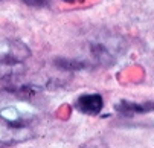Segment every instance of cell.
Returning a JSON list of instances; mask_svg holds the SVG:
<instances>
[{
    "label": "cell",
    "mask_w": 154,
    "mask_h": 148,
    "mask_svg": "<svg viewBox=\"0 0 154 148\" xmlns=\"http://www.w3.org/2000/svg\"><path fill=\"white\" fill-rule=\"evenodd\" d=\"M79 148H108V146L102 137H93L90 140H87L85 143H82Z\"/></svg>",
    "instance_id": "5b68a950"
},
{
    "label": "cell",
    "mask_w": 154,
    "mask_h": 148,
    "mask_svg": "<svg viewBox=\"0 0 154 148\" xmlns=\"http://www.w3.org/2000/svg\"><path fill=\"white\" fill-rule=\"evenodd\" d=\"M31 55L29 48L18 40H5L0 43V72L3 78H14V67L20 66Z\"/></svg>",
    "instance_id": "7a4b0ae2"
},
{
    "label": "cell",
    "mask_w": 154,
    "mask_h": 148,
    "mask_svg": "<svg viewBox=\"0 0 154 148\" xmlns=\"http://www.w3.org/2000/svg\"><path fill=\"white\" fill-rule=\"evenodd\" d=\"M23 2L28 6H34V8H41V6H46L48 5L46 0H23Z\"/></svg>",
    "instance_id": "8992f818"
},
{
    "label": "cell",
    "mask_w": 154,
    "mask_h": 148,
    "mask_svg": "<svg viewBox=\"0 0 154 148\" xmlns=\"http://www.w3.org/2000/svg\"><path fill=\"white\" fill-rule=\"evenodd\" d=\"M61 2H66V3H76V2H84V0H61Z\"/></svg>",
    "instance_id": "52a82bcc"
},
{
    "label": "cell",
    "mask_w": 154,
    "mask_h": 148,
    "mask_svg": "<svg viewBox=\"0 0 154 148\" xmlns=\"http://www.w3.org/2000/svg\"><path fill=\"white\" fill-rule=\"evenodd\" d=\"M115 110L124 116H133V115H142L154 112V101H145V102H133V101H121L115 105Z\"/></svg>",
    "instance_id": "277c9868"
},
{
    "label": "cell",
    "mask_w": 154,
    "mask_h": 148,
    "mask_svg": "<svg viewBox=\"0 0 154 148\" xmlns=\"http://www.w3.org/2000/svg\"><path fill=\"white\" fill-rule=\"evenodd\" d=\"M75 109L82 115L96 116L104 109V99L99 93H84L76 98Z\"/></svg>",
    "instance_id": "3957f363"
},
{
    "label": "cell",
    "mask_w": 154,
    "mask_h": 148,
    "mask_svg": "<svg viewBox=\"0 0 154 148\" xmlns=\"http://www.w3.org/2000/svg\"><path fill=\"white\" fill-rule=\"evenodd\" d=\"M35 136L32 119L15 110V104H9L0 110V148L31 140Z\"/></svg>",
    "instance_id": "6da1fadb"
}]
</instances>
